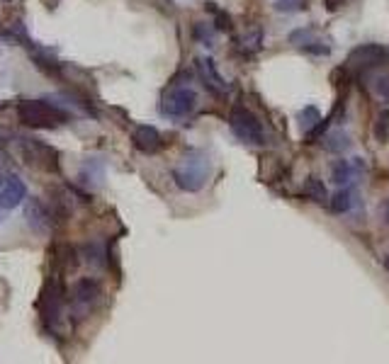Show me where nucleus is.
Masks as SVG:
<instances>
[{"instance_id":"obj_1","label":"nucleus","mask_w":389,"mask_h":364,"mask_svg":"<svg viewBox=\"0 0 389 364\" xmlns=\"http://www.w3.org/2000/svg\"><path fill=\"white\" fill-rule=\"evenodd\" d=\"M210 156L200 148H190L180 156L178 165L173 167V180L183 192H200L210 180Z\"/></svg>"},{"instance_id":"obj_2","label":"nucleus","mask_w":389,"mask_h":364,"mask_svg":"<svg viewBox=\"0 0 389 364\" xmlns=\"http://www.w3.org/2000/svg\"><path fill=\"white\" fill-rule=\"evenodd\" d=\"M17 117L25 127L32 129H54L69 122V112L46 100H22L17 104Z\"/></svg>"},{"instance_id":"obj_3","label":"nucleus","mask_w":389,"mask_h":364,"mask_svg":"<svg viewBox=\"0 0 389 364\" xmlns=\"http://www.w3.org/2000/svg\"><path fill=\"white\" fill-rule=\"evenodd\" d=\"M197 107V93L190 85H170L159 102V109L168 119H185Z\"/></svg>"},{"instance_id":"obj_4","label":"nucleus","mask_w":389,"mask_h":364,"mask_svg":"<svg viewBox=\"0 0 389 364\" xmlns=\"http://www.w3.org/2000/svg\"><path fill=\"white\" fill-rule=\"evenodd\" d=\"M229 127H231V131H234V136L239 138V141L253 143V146H260V143H265L260 119L255 117L251 109H246V107H234V109H231Z\"/></svg>"},{"instance_id":"obj_5","label":"nucleus","mask_w":389,"mask_h":364,"mask_svg":"<svg viewBox=\"0 0 389 364\" xmlns=\"http://www.w3.org/2000/svg\"><path fill=\"white\" fill-rule=\"evenodd\" d=\"M64 284H61L56 277H51L46 282V286L42 289L39 309H42V320L49 330H54V325L61 318V306H64Z\"/></svg>"},{"instance_id":"obj_6","label":"nucleus","mask_w":389,"mask_h":364,"mask_svg":"<svg viewBox=\"0 0 389 364\" xmlns=\"http://www.w3.org/2000/svg\"><path fill=\"white\" fill-rule=\"evenodd\" d=\"M98 296H100V284L95 280L75 282L73 294H71V313L75 318H85L93 311V306L98 304Z\"/></svg>"},{"instance_id":"obj_7","label":"nucleus","mask_w":389,"mask_h":364,"mask_svg":"<svg viewBox=\"0 0 389 364\" xmlns=\"http://www.w3.org/2000/svg\"><path fill=\"white\" fill-rule=\"evenodd\" d=\"M25 221L37 236H46L54 228V214L44 207L39 197H30L25 199Z\"/></svg>"},{"instance_id":"obj_8","label":"nucleus","mask_w":389,"mask_h":364,"mask_svg":"<svg viewBox=\"0 0 389 364\" xmlns=\"http://www.w3.org/2000/svg\"><path fill=\"white\" fill-rule=\"evenodd\" d=\"M387 49L379 44H360L355 46L348 54V66L350 69H360V71H370V69H379V66L387 61Z\"/></svg>"},{"instance_id":"obj_9","label":"nucleus","mask_w":389,"mask_h":364,"mask_svg":"<svg viewBox=\"0 0 389 364\" xmlns=\"http://www.w3.org/2000/svg\"><path fill=\"white\" fill-rule=\"evenodd\" d=\"M194 69H197V75H200L202 85H205L210 93L224 95L226 90H229V85L221 78V73L217 71L215 61H212L210 56H197V59H194Z\"/></svg>"},{"instance_id":"obj_10","label":"nucleus","mask_w":389,"mask_h":364,"mask_svg":"<svg viewBox=\"0 0 389 364\" xmlns=\"http://www.w3.org/2000/svg\"><path fill=\"white\" fill-rule=\"evenodd\" d=\"M27 199V188L25 182L17 175H8L0 185V212H10V209L20 207Z\"/></svg>"},{"instance_id":"obj_11","label":"nucleus","mask_w":389,"mask_h":364,"mask_svg":"<svg viewBox=\"0 0 389 364\" xmlns=\"http://www.w3.org/2000/svg\"><path fill=\"white\" fill-rule=\"evenodd\" d=\"M132 143H134L136 151L146 153V156H151V153H156L161 148V134L156 127H149V124H141V127L134 129V134H132Z\"/></svg>"},{"instance_id":"obj_12","label":"nucleus","mask_w":389,"mask_h":364,"mask_svg":"<svg viewBox=\"0 0 389 364\" xmlns=\"http://www.w3.org/2000/svg\"><path fill=\"white\" fill-rule=\"evenodd\" d=\"M355 197H358V194H355V190L345 188V185H343V190H338V192L329 199L331 212H334V214H348L350 209H353V204H355Z\"/></svg>"},{"instance_id":"obj_13","label":"nucleus","mask_w":389,"mask_h":364,"mask_svg":"<svg viewBox=\"0 0 389 364\" xmlns=\"http://www.w3.org/2000/svg\"><path fill=\"white\" fill-rule=\"evenodd\" d=\"M102 180H105V163H100L98 158H88L80 167V182L100 185Z\"/></svg>"},{"instance_id":"obj_14","label":"nucleus","mask_w":389,"mask_h":364,"mask_svg":"<svg viewBox=\"0 0 389 364\" xmlns=\"http://www.w3.org/2000/svg\"><path fill=\"white\" fill-rule=\"evenodd\" d=\"M321 143L329 153H345L350 148V136L343 131H331L321 136Z\"/></svg>"},{"instance_id":"obj_15","label":"nucleus","mask_w":389,"mask_h":364,"mask_svg":"<svg viewBox=\"0 0 389 364\" xmlns=\"http://www.w3.org/2000/svg\"><path fill=\"white\" fill-rule=\"evenodd\" d=\"M355 170H353V163L350 161H334L331 163V182L334 185H348L350 180H353Z\"/></svg>"},{"instance_id":"obj_16","label":"nucleus","mask_w":389,"mask_h":364,"mask_svg":"<svg viewBox=\"0 0 389 364\" xmlns=\"http://www.w3.org/2000/svg\"><path fill=\"white\" fill-rule=\"evenodd\" d=\"M305 194L316 204L329 202V190H326L324 180H319V177H309V180L305 182Z\"/></svg>"},{"instance_id":"obj_17","label":"nucleus","mask_w":389,"mask_h":364,"mask_svg":"<svg viewBox=\"0 0 389 364\" xmlns=\"http://www.w3.org/2000/svg\"><path fill=\"white\" fill-rule=\"evenodd\" d=\"M297 119H300V127H302V131L307 134V131H309V129H314L316 124L321 122V112L314 107V104H309V107H305V109H302V112H300V117H297Z\"/></svg>"},{"instance_id":"obj_18","label":"nucleus","mask_w":389,"mask_h":364,"mask_svg":"<svg viewBox=\"0 0 389 364\" xmlns=\"http://www.w3.org/2000/svg\"><path fill=\"white\" fill-rule=\"evenodd\" d=\"M372 131H374V138H377L379 143H387V138H389V109H382V112L377 114Z\"/></svg>"},{"instance_id":"obj_19","label":"nucleus","mask_w":389,"mask_h":364,"mask_svg":"<svg viewBox=\"0 0 389 364\" xmlns=\"http://www.w3.org/2000/svg\"><path fill=\"white\" fill-rule=\"evenodd\" d=\"M192 35H194V39L202 42L205 46H215V30H212V27H207L205 22H197V25H194V30H192Z\"/></svg>"},{"instance_id":"obj_20","label":"nucleus","mask_w":389,"mask_h":364,"mask_svg":"<svg viewBox=\"0 0 389 364\" xmlns=\"http://www.w3.org/2000/svg\"><path fill=\"white\" fill-rule=\"evenodd\" d=\"M314 42V30H309V27H302V30H295L292 35H289V44H295L297 49H302V46L311 44Z\"/></svg>"},{"instance_id":"obj_21","label":"nucleus","mask_w":389,"mask_h":364,"mask_svg":"<svg viewBox=\"0 0 389 364\" xmlns=\"http://www.w3.org/2000/svg\"><path fill=\"white\" fill-rule=\"evenodd\" d=\"M207 10L215 12V30L217 32H229L231 30V17L224 10H217L215 3H207Z\"/></svg>"},{"instance_id":"obj_22","label":"nucleus","mask_w":389,"mask_h":364,"mask_svg":"<svg viewBox=\"0 0 389 364\" xmlns=\"http://www.w3.org/2000/svg\"><path fill=\"white\" fill-rule=\"evenodd\" d=\"M260 44H263V32H260L258 27L244 35V51H251V54H253V51L260 49Z\"/></svg>"},{"instance_id":"obj_23","label":"nucleus","mask_w":389,"mask_h":364,"mask_svg":"<svg viewBox=\"0 0 389 364\" xmlns=\"http://www.w3.org/2000/svg\"><path fill=\"white\" fill-rule=\"evenodd\" d=\"M309 0H275V10L278 12H300L307 8Z\"/></svg>"},{"instance_id":"obj_24","label":"nucleus","mask_w":389,"mask_h":364,"mask_svg":"<svg viewBox=\"0 0 389 364\" xmlns=\"http://www.w3.org/2000/svg\"><path fill=\"white\" fill-rule=\"evenodd\" d=\"M372 88H374V93L379 95V98H384V100H389V75H374L372 78Z\"/></svg>"},{"instance_id":"obj_25","label":"nucleus","mask_w":389,"mask_h":364,"mask_svg":"<svg viewBox=\"0 0 389 364\" xmlns=\"http://www.w3.org/2000/svg\"><path fill=\"white\" fill-rule=\"evenodd\" d=\"M329 124H331V117L329 119H321V122L316 124L314 129H309V131H307V138H309V143L311 141H319V138L326 134V129H329Z\"/></svg>"},{"instance_id":"obj_26","label":"nucleus","mask_w":389,"mask_h":364,"mask_svg":"<svg viewBox=\"0 0 389 364\" xmlns=\"http://www.w3.org/2000/svg\"><path fill=\"white\" fill-rule=\"evenodd\" d=\"M324 3H326V10L336 12V10H338V8H341V6H343L345 0H324Z\"/></svg>"},{"instance_id":"obj_27","label":"nucleus","mask_w":389,"mask_h":364,"mask_svg":"<svg viewBox=\"0 0 389 364\" xmlns=\"http://www.w3.org/2000/svg\"><path fill=\"white\" fill-rule=\"evenodd\" d=\"M384 217H387V224H389V199H387V204H384Z\"/></svg>"},{"instance_id":"obj_28","label":"nucleus","mask_w":389,"mask_h":364,"mask_svg":"<svg viewBox=\"0 0 389 364\" xmlns=\"http://www.w3.org/2000/svg\"><path fill=\"white\" fill-rule=\"evenodd\" d=\"M384 267H387V270H389V255L384 257Z\"/></svg>"},{"instance_id":"obj_29","label":"nucleus","mask_w":389,"mask_h":364,"mask_svg":"<svg viewBox=\"0 0 389 364\" xmlns=\"http://www.w3.org/2000/svg\"><path fill=\"white\" fill-rule=\"evenodd\" d=\"M8 3H10V0H8Z\"/></svg>"},{"instance_id":"obj_30","label":"nucleus","mask_w":389,"mask_h":364,"mask_svg":"<svg viewBox=\"0 0 389 364\" xmlns=\"http://www.w3.org/2000/svg\"><path fill=\"white\" fill-rule=\"evenodd\" d=\"M387 54H389V51H387Z\"/></svg>"}]
</instances>
